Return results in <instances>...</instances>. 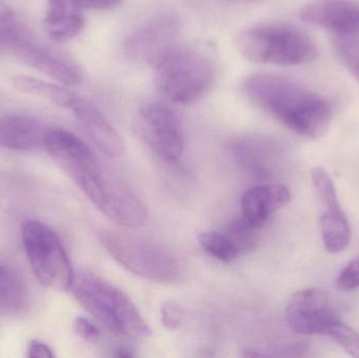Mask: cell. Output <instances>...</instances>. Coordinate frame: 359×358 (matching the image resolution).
Returning a JSON list of instances; mask_svg holds the SVG:
<instances>
[{"instance_id":"cell-1","label":"cell","mask_w":359,"mask_h":358,"mask_svg":"<svg viewBox=\"0 0 359 358\" xmlns=\"http://www.w3.org/2000/svg\"><path fill=\"white\" fill-rule=\"evenodd\" d=\"M253 104L304 138H322L332 121V105L307 86L284 76L257 74L244 83Z\"/></svg>"},{"instance_id":"cell-2","label":"cell","mask_w":359,"mask_h":358,"mask_svg":"<svg viewBox=\"0 0 359 358\" xmlns=\"http://www.w3.org/2000/svg\"><path fill=\"white\" fill-rule=\"evenodd\" d=\"M71 290L80 305L111 332L135 340L151 336V329L136 305L102 277L79 271L75 273Z\"/></svg>"},{"instance_id":"cell-3","label":"cell","mask_w":359,"mask_h":358,"mask_svg":"<svg viewBox=\"0 0 359 358\" xmlns=\"http://www.w3.org/2000/svg\"><path fill=\"white\" fill-rule=\"evenodd\" d=\"M236 46L240 54L262 64L297 67L308 64L318 56V48L308 32L288 22H271L245 29Z\"/></svg>"},{"instance_id":"cell-4","label":"cell","mask_w":359,"mask_h":358,"mask_svg":"<svg viewBox=\"0 0 359 358\" xmlns=\"http://www.w3.org/2000/svg\"><path fill=\"white\" fill-rule=\"evenodd\" d=\"M43 147L97 207L113 177L102 170L90 146L73 132L53 128H46Z\"/></svg>"},{"instance_id":"cell-5","label":"cell","mask_w":359,"mask_h":358,"mask_svg":"<svg viewBox=\"0 0 359 358\" xmlns=\"http://www.w3.org/2000/svg\"><path fill=\"white\" fill-rule=\"evenodd\" d=\"M213 78L215 67L206 55L191 48H175L156 67L155 86L168 100L188 105L206 94Z\"/></svg>"},{"instance_id":"cell-6","label":"cell","mask_w":359,"mask_h":358,"mask_svg":"<svg viewBox=\"0 0 359 358\" xmlns=\"http://www.w3.org/2000/svg\"><path fill=\"white\" fill-rule=\"evenodd\" d=\"M99 239L120 265L142 279L168 283L178 275L176 258L159 244L121 231H102Z\"/></svg>"},{"instance_id":"cell-7","label":"cell","mask_w":359,"mask_h":358,"mask_svg":"<svg viewBox=\"0 0 359 358\" xmlns=\"http://www.w3.org/2000/svg\"><path fill=\"white\" fill-rule=\"evenodd\" d=\"M21 235L29 266L40 285L71 290L75 271L57 233L39 221L27 220L21 227Z\"/></svg>"},{"instance_id":"cell-8","label":"cell","mask_w":359,"mask_h":358,"mask_svg":"<svg viewBox=\"0 0 359 358\" xmlns=\"http://www.w3.org/2000/svg\"><path fill=\"white\" fill-rule=\"evenodd\" d=\"M135 130L154 153L177 161L184 151V136L178 116L168 105L149 103L137 113Z\"/></svg>"},{"instance_id":"cell-9","label":"cell","mask_w":359,"mask_h":358,"mask_svg":"<svg viewBox=\"0 0 359 358\" xmlns=\"http://www.w3.org/2000/svg\"><path fill=\"white\" fill-rule=\"evenodd\" d=\"M180 29L176 16L162 15L133 33L124 44V52L136 62L157 67L175 50Z\"/></svg>"},{"instance_id":"cell-10","label":"cell","mask_w":359,"mask_h":358,"mask_svg":"<svg viewBox=\"0 0 359 358\" xmlns=\"http://www.w3.org/2000/svg\"><path fill=\"white\" fill-rule=\"evenodd\" d=\"M331 300L330 294L320 288L297 292L286 309L289 328L302 336H326L329 327L339 319Z\"/></svg>"},{"instance_id":"cell-11","label":"cell","mask_w":359,"mask_h":358,"mask_svg":"<svg viewBox=\"0 0 359 358\" xmlns=\"http://www.w3.org/2000/svg\"><path fill=\"white\" fill-rule=\"evenodd\" d=\"M4 43L21 60L56 80L63 85H78L82 82L79 67L65 57L57 56L32 43L19 33L11 36Z\"/></svg>"},{"instance_id":"cell-12","label":"cell","mask_w":359,"mask_h":358,"mask_svg":"<svg viewBox=\"0 0 359 358\" xmlns=\"http://www.w3.org/2000/svg\"><path fill=\"white\" fill-rule=\"evenodd\" d=\"M299 17L333 34L359 36V4L352 0H316L302 8Z\"/></svg>"},{"instance_id":"cell-13","label":"cell","mask_w":359,"mask_h":358,"mask_svg":"<svg viewBox=\"0 0 359 358\" xmlns=\"http://www.w3.org/2000/svg\"><path fill=\"white\" fill-rule=\"evenodd\" d=\"M69 109L101 153L109 158L123 155L126 151L123 139L94 105L77 96Z\"/></svg>"},{"instance_id":"cell-14","label":"cell","mask_w":359,"mask_h":358,"mask_svg":"<svg viewBox=\"0 0 359 358\" xmlns=\"http://www.w3.org/2000/svg\"><path fill=\"white\" fill-rule=\"evenodd\" d=\"M290 198V191L282 184L251 187L241 200L243 219L253 228L259 229L272 214L289 203Z\"/></svg>"},{"instance_id":"cell-15","label":"cell","mask_w":359,"mask_h":358,"mask_svg":"<svg viewBox=\"0 0 359 358\" xmlns=\"http://www.w3.org/2000/svg\"><path fill=\"white\" fill-rule=\"evenodd\" d=\"M46 128L38 120L21 115L0 119V145L11 151H34L43 146Z\"/></svg>"},{"instance_id":"cell-16","label":"cell","mask_w":359,"mask_h":358,"mask_svg":"<svg viewBox=\"0 0 359 358\" xmlns=\"http://www.w3.org/2000/svg\"><path fill=\"white\" fill-rule=\"evenodd\" d=\"M44 23L53 41H69L83 29L82 8L76 0H48Z\"/></svg>"},{"instance_id":"cell-17","label":"cell","mask_w":359,"mask_h":358,"mask_svg":"<svg viewBox=\"0 0 359 358\" xmlns=\"http://www.w3.org/2000/svg\"><path fill=\"white\" fill-rule=\"evenodd\" d=\"M322 216L320 218L323 242L327 252L337 254L349 246L351 228L339 200L320 204Z\"/></svg>"},{"instance_id":"cell-18","label":"cell","mask_w":359,"mask_h":358,"mask_svg":"<svg viewBox=\"0 0 359 358\" xmlns=\"http://www.w3.org/2000/svg\"><path fill=\"white\" fill-rule=\"evenodd\" d=\"M234 156L241 163L257 176L270 174L274 161V147L259 138H244L233 143Z\"/></svg>"},{"instance_id":"cell-19","label":"cell","mask_w":359,"mask_h":358,"mask_svg":"<svg viewBox=\"0 0 359 358\" xmlns=\"http://www.w3.org/2000/svg\"><path fill=\"white\" fill-rule=\"evenodd\" d=\"M25 282L14 269L0 263V313L15 315L27 307Z\"/></svg>"},{"instance_id":"cell-20","label":"cell","mask_w":359,"mask_h":358,"mask_svg":"<svg viewBox=\"0 0 359 358\" xmlns=\"http://www.w3.org/2000/svg\"><path fill=\"white\" fill-rule=\"evenodd\" d=\"M13 85L20 92L41 97L65 109H69L77 97L65 86L57 85V84L50 83L37 78L27 77V76H15L13 78Z\"/></svg>"},{"instance_id":"cell-21","label":"cell","mask_w":359,"mask_h":358,"mask_svg":"<svg viewBox=\"0 0 359 358\" xmlns=\"http://www.w3.org/2000/svg\"><path fill=\"white\" fill-rule=\"evenodd\" d=\"M331 42L337 58L359 83V38L333 34Z\"/></svg>"},{"instance_id":"cell-22","label":"cell","mask_w":359,"mask_h":358,"mask_svg":"<svg viewBox=\"0 0 359 358\" xmlns=\"http://www.w3.org/2000/svg\"><path fill=\"white\" fill-rule=\"evenodd\" d=\"M198 243L207 254L224 263L232 262L240 252L231 240L221 233H202L198 237Z\"/></svg>"},{"instance_id":"cell-23","label":"cell","mask_w":359,"mask_h":358,"mask_svg":"<svg viewBox=\"0 0 359 358\" xmlns=\"http://www.w3.org/2000/svg\"><path fill=\"white\" fill-rule=\"evenodd\" d=\"M326 336L334 340L348 354L359 358V333L341 319L329 327Z\"/></svg>"},{"instance_id":"cell-24","label":"cell","mask_w":359,"mask_h":358,"mask_svg":"<svg viewBox=\"0 0 359 358\" xmlns=\"http://www.w3.org/2000/svg\"><path fill=\"white\" fill-rule=\"evenodd\" d=\"M257 230L259 229L253 228L242 218L230 225L229 235L227 237L240 252L241 249L246 250L255 246Z\"/></svg>"},{"instance_id":"cell-25","label":"cell","mask_w":359,"mask_h":358,"mask_svg":"<svg viewBox=\"0 0 359 358\" xmlns=\"http://www.w3.org/2000/svg\"><path fill=\"white\" fill-rule=\"evenodd\" d=\"M337 285L341 290H353L359 287V254L339 273Z\"/></svg>"},{"instance_id":"cell-26","label":"cell","mask_w":359,"mask_h":358,"mask_svg":"<svg viewBox=\"0 0 359 358\" xmlns=\"http://www.w3.org/2000/svg\"><path fill=\"white\" fill-rule=\"evenodd\" d=\"M184 315L181 307L174 302H166L161 307V321L168 331H175L183 323Z\"/></svg>"},{"instance_id":"cell-27","label":"cell","mask_w":359,"mask_h":358,"mask_svg":"<svg viewBox=\"0 0 359 358\" xmlns=\"http://www.w3.org/2000/svg\"><path fill=\"white\" fill-rule=\"evenodd\" d=\"M76 334L82 340L93 342L100 336L98 328L84 317H77L74 323Z\"/></svg>"},{"instance_id":"cell-28","label":"cell","mask_w":359,"mask_h":358,"mask_svg":"<svg viewBox=\"0 0 359 358\" xmlns=\"http://www.w3.org/2000/svg\"><path fill=\"white\" fill-rule=\"evenodd\" d=\"M78 6L84 10H109L121 4V0H76Z\"/></svg>"},{"instance_id":"cell-29","label":"cell","mask_w":359,"mask_h":358,"mask_svg":"<svg viewBox=\"0 0 359 358\" xmlns=\"http://www.w3.org/2000/svg\"><path fill=\"white\" fill-rule=\"evenodd\" d=\"M27 357L29 358H52L54 357L52 350L43 343L32 340L27 349Z\"/></svg>"},{"instance_id":"cell-30","label":"cell","mask_w":359,"mask_h":358,"mask_svg":"<svg viewBox=\"0 0 359 358\" xmlns=\"http://www.w3.org/2000/svg\"><path fill=\"white\" fill-rule=\"evenodd\" d=\"M114 355L117 357H134L132 352H130L128 349L123 348V347H120V348H117L115 350V353Z\"/></svg>"},{"instance_id":"cell-31","label":"cell","mask_w":359,"mask_h":358,"mask_svg":"<svg viewBox=\"0 0 359 358\" xmlns=\"http://www.w3.org/2000/svg\"><path fill=\"white\" fill-rule=\"evenodd\" d=\"M238 1H242V2H257V1H261V0H238Z\"/></svg>"}]
</instances>
